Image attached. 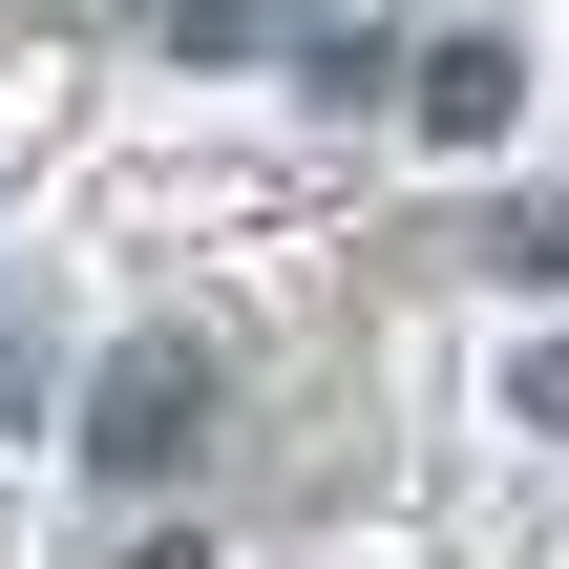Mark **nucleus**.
I'll return each instance as SVG.
<instances>
[{"instance_id":"1","label":"nucleus","mask_w":569,"mask_h":569,"mask_svg":"<svg viewBox=\"0 0 569 569\" xmlns=\"http://www.w3.org/2000/svg\"><path fill=\"white\" fill-rule=\"evenodd\" d=\"M190 443H211V359H190V338H127V359L84 380V465H106V486H169Z\"/></svg>"},{"instance_id":"2","label":"nucleus","mask_w":569,"mask_h":569,"mask_svg":"<svg viewBox=\"0 0 569 569\" xmlns=\"http://www.w3.org/2000/svg\"><path fill=\"white\" fill-rule=\"evenodd\" d=\"M401 106H422L443 148H486V127H507V42H422V63H401Z\"/></svg>"},{"instance_id":"3","label":"nucleus","mask_w":569,"mask_h":569,"mask_svg":"<svg viewBox=\"0 0 569 569\" xmlns=\"http://www.w3.org/2000/svg\"><path fill=\"white\" fill-rule=\"evenodd\" d=\"M169 42H190V63H274V42H317V21H296V0H169Z\"/></svg>"},{"instance_id":"4","label":"nucleus","mask_w":569,"mask_h":569,"mask_svg":"<svg viewBox=\"0 0 569 569\" xmlns=\"http://www.w3.org/2000/svg\"><path fill=\"white\" fill-rule=\"evenodd\" d=\"M528 422H549V443H569V338H549V359H528Z\"/></svg>"},{"instance_id":"5","label":"nucleus","mask_w":569,"mask_h":569,"mask_svg":"<svg viewBox=\"0 0 569 569\" xmlns=\"http://www.w3.org/2000/svg\"><path fill=\"white\" fill-rule=\"evenodd\" d=\"M127 569H211V549H190V528H148V549H127Z\"/></svg>"}]
</instances>
